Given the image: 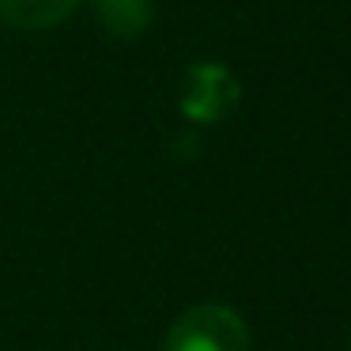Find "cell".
I'll return each instance as SVG.
<instances>
[{
  "label": "cell",
  "instance_id": "277c9868",
  "mask_svg": "<svg viewBox=\"0 0 351 351\" xmlns=\"http://www.w3.org/2000/svg\"><path fill=\"white\" fill-rule=\"evenodd\" d=\"M95 4V16H99V23L106 27L114 38H140V34L152 27V0H91Z\"/></svg>",
  "mask_w": 351,
  "mask_h": 351
},
{
  "label": "cell",
  "instance_id": "3957f363",
  "mask_svg": "<svg viewBox=\"0 0 351 351\" xmlns=\"http://www.w3.org/2000/svg\"><path fill=\"white\" fill-rule=\"evenodd\" d=\"M76 8L80 0H0V19L16 31H49Z\"/></svg>",
  "mask_w": 351,
  "mask_h": 351
},
{
  "label": "cell",
  "instance_id": "6da1fadb",
  "mask_svg": "<svg viewBox=\"0 0 351 351\" xmlns=\"http://www.w3.org/2000/svg\"><path fill=\"white\" fill-rule=\"evenodd\" d=\"M162 351H250V328L230 306H193L170 325Z\"/></svg>",
  "mask_w": 351,
  "mask_h": 351
},
{
  "label": "cell",
  "instance_id": "7a4b0ae2",
  "mask_svg": "<svg viewBox=\"0 0 351 351\" xmlns=\"http://www.w3.org/2000/svg\"><path fill=\"white\" fill-rule=\"evenodd\" d=\"M238 80L230 76V69L215 61H200L185 72L182 84V114L197 125H215L238 106Z\"/></svg>",
  "mask_w": 351,
  "mask_h": 351
}]
</instances>
